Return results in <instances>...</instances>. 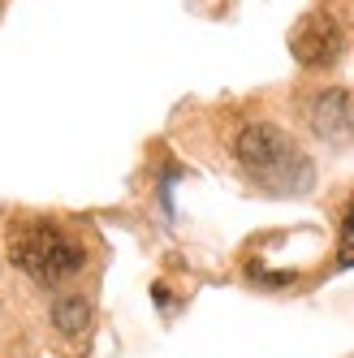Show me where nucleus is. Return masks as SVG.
I'll return each mask as SVG.
<instances>
[{
	"label": "nucleus",
	"instance_id": "nucleus-4",
	"mask_svg": "<svg viewBox=\"0 0 354 358\" xmlns=\"http://www.w3.org/2000/svg\"><path fill=\"white\" fill-rule=\"evenodd\" d=\"M311 125L324 138H341V130H354V99L346 91H324L311 108Z\"/></svg>",
	"mask_w": 354,
	"mask_h": 358
},
{
	"label": "nucleus",
	"instance_id": "nucleus-5",
	"mask_svg": "<svg viewBox=\"0 0 354 358\" xmlns=\"http://www.w3.org/2000/svg\"><path fill=\"white\" fill-rule=\"evenodd\" d=\"M52 320H57V328L65 332V337H78V332L87 328V320H91V306L83 298H65V302L52 306Z\"/></svg>",
	"mask_w": 354,
	"mask_h": 358
},
{
	"label": "nucleus",
	"instance_id": "nucleus-3",
	"mask_svg": "<svg viewBox=\"0 0 354 358\" xmlns=\"http://www.w3.org/2000/svg\"><path fill=\"white\" fill-rule=\"evenodd\" d=\"M341 48H346V22H341V13L324 9V5L307 9L290 31V52L307 69H328L341 57Z\"/></svg>",
	"mask_w": 354,
	"mask_h": 358
},
{
	"label": "nucleus",
	"instance_id": "nucleus-1",
	"mask_svg": "<svg viewBox=\"0 0 354 358\" xmlns=\"http://www.w3.org/2000/svg\"><path fill=\"white\" fill-rule=\"evenodd\" d=\"M234 151H238V164L250 173V182L272 194H298L316 182L311 156L276 125H246Z\"/></svg>",
	"mask_w": 354,
	"mask_h": 358
},
{
	"label": "nucleus",
	"instance_id": "nucleus-2",
	"mask_svg": "<svg viewBox=\"0 0 354 358\" xmlns=\"http://www.w3.org/2000/svg\"><path fill=\"white\" fill-rule=\"evenodd\" d=\"M9 259L31 280H39V285H61L73 272H83L87 250L73 234H65L61 224L31 216V220H17L9 229Z\"/></svg>",
	"mask_w": 354,
	"mask_h": 358
},
{
	"label": "nucleus",
	"instance_id": "nucleus-6",
	"mask_svg": "<svg viewBox=\"0 0 354 358\" xmlns=\"http://www.w3.org/2000/svg\"><path fill=\"white\" fill-rule=\"evenodd\" d=\"M337 264L354 268V199L346 203V216H341V246H337Z\"/></svg>",
	"mask_w": 354,
	"mask_h": 358
}]
</instances>
